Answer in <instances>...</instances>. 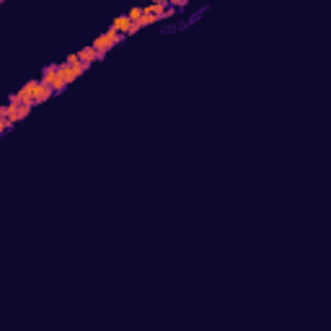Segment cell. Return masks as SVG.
Segmentation results:
<instances>
[{
  "instance_id": "1",
  "label": "cell",
  "mask_w": 331,
  "mask_h": 331,
  "mask_svg": "<svg viewBox=\"0 0 331 331\" xmlns=\"http://www.w3.org/2000/svg\"><path fill=\"white\" fill-rule=\"evenodd\" d=\"M31 109H34L31 104H24V101L18 98V94H13V96H11V101H8V124L16 127V124L21 122V119H24L26 114L31 112Z\"/></svg>"
},
{
  "instance_id": "2",
  "label": "cell",
  "mask_w": 331,
  "mask_h": 331,
  "mask_svg": "<svg viewBox=\"0 0 331 331\" xmlns=\"http://www.w3.org/2000/svg\"><path fill=\"white\" fill-rule=\"evenodd\" d=\"M119 42H124V36H122V34H117L114 29H109V31H104V34H101L98 39H96L94 44H91V47H94L98 54H106L112 47H117Z\"/></svg>"
},
{
  "instance_id": "3",
  "label": "cell",
  "mask_w": 331,
  "mask_h": 331,
  "mask_svg": "<svg viewBox=\"0 0 331 331\" xmlns=\"http://www.w3.org/2000/svg\"><path fill=\"white\" fill-rule=\"evenodd\" d=\"M42 83L47 88H52L54 94H57V91H65L68 86H65V80L60 78V72H57V65H49L47 70H44V75H42Z\"/></svg>"
},
{
  "instance_id": "4",
  "label": "cell",
  "mask_w": 331,
  "mask_h": 331,
  "mask_svg": "<svg viewBox=\"0 0 331 331\" xmlns=\"http://www.w3.org/2000/svg\"><path fill=\"white\" fill-rule=\"evenodd\" d=\"M57 72H60V78L65 80V86H70L78 75L86 72V68H83V65H65V62H62V65H57Z\"/></svg>"
},
{
  "instance_id": "5",
  "label": "cell",
  "mask_w": 331,
  "mask_h": 331,
  "mask_svg": "<svg viewBox=\"0 0 331 331\" xmlns=\"http://www.w3.org/2000/svg\"><path fill=\"white\" fill-rule=\"evenodd\" d=\"M39 86H42V80H29L21 91H18V98H21L24 104L34 106V96H36V91H39Z\"/></svg>"
},
{
  "instance_id": "6",
  "label": "cell",
  "mask_w": 331,
  "mask_h": 331,
  "mask_svg": "<svg viewBox=\"0 0 331 331\" xmlns=\"http://www.w3.org/2000/svg\"><path fill=\"white\" fill-rule=\"evenodd\" d=\"M78 62H80V65L88 70V65H91V62H98V52H96L94 47H86V49H80V52H78Z\"/></svg>"
},
{
  "instance_id": "7",
  "label": "cell",
  "mask_w": 331,
  "mask_h": 331,
  "mask_svg": "<svg viewBox=\"0 0 331 331\" xmlns=\"http://www.w3.org/2000/svg\"><path fill=\"white\" fill-rule=\"evenodd\" d=\"M130 26H132V21H130L127 16H117V18H114V24H112V29H114L117 34L127 36V34H130Z\"/></svg>"
},
{
  "instance_id": "8",
  "label": "cell",
  "mask_w": 331,
  "mask_h": 331,
  "mask_svg": "<svg viewBox=\"0 0 331 331\" xmlns=\"http://www.w3.org/2000/svg\"><path fill=\"white\" fill-rule=\"evenodd\" d=\"M52 94H54V91H52V88H47V86L42 83V86H39V91H36V96H34V106H36V104H42V101H47Z\"/></svg>"
},
{
  "instance_id": "9",
  "label": "cell",
  "mask_w": 331,
  "mask_h": 331,
  "mask_svg": "<svg viewBox=\"0 0 331 331\" xmlns=\"http://www.w3.org/2000/svg\"><path fill=\"white\" fill-rule=\"evenodd\" d=\"M127 18H130V21L135 24V21H140V16H142V8H132V11L130 13H124Z\"/></svg>"
},
{
  "instance_id": "10",
  "label": "cell",
  "mask_w": 331,
  "mask_h": 331,
  "mask_svg": "<svg viewBox=\"0 0 331 331\" xmlns=\"http://www.w3.org/2000/svg\"><path fill=\"white\" fill-rule=\"evenodd\" d=\"M5 130H11V124H8V119H3V117H0V135H3Z\"/></svg>"
},
{
  "instance_id": "11",
  "label": "cell",
  "mask_w": 331,
  "mask_h": 331,
  "mask_svg": "<svg viewBox=\"0 0 331 331\" xmlns=\"http://www.w3.org/2000/svg\"><path fill=\"white\" fill-rule=\"evenodd\" d=\"M65 65H80V62H78V54H70V57L65 60Z\"/></svg>"
}]
</instances>
